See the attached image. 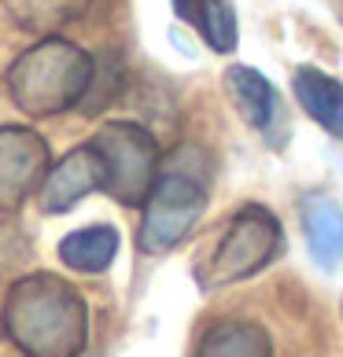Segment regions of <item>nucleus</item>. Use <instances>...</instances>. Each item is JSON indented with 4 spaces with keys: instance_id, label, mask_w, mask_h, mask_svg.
<instances>
[{
    "instance_id": "f257e3e1",
    "label": "nucleus",
    "mask_w": 343,
    "mask_h": 357,
    "mask_svg": "<svg viewBox=\"0 0 343 357\" xmlns=\"http://www.w3.org/2000/svg\"><path fill=\"white\" fill-rule=\"evenodd\" d=\"M4 332L22 357H82L89 310L74 284L56 273H30L4 298Z\"/></svg>"
},
{
    "instance_id": "f03ea898",
    "label": "nucleus",
    "mask_w": 343,
    "mask_h": 357,
    "mask_svg": "<svg viewBox=\"0 0 343 357\" xmlns=\"http://www.w3.org/2000/svg\"><path fill=\"white\" fill-rule=\"evenodd\" d=\"M214 184V158L200 144H177L159 162V177L152 184V195L140 210L137 247L140 255L159 258L174 250L196 225L210 203Z\"/></svg>"
},
{
    "instance_id": "7ed1b4c3",
    "label": "nucleus",
    "mask_w": 343,
    "mask_h": 357,
    "mask_svg": "<svg viewBox=\"0 0 343 357\" xmlns=\"http://www.w3.org/2000/svg\"><path fill=\"white\" fill-rule=\"evenodd\" d=\"M92 70L96 56H89L71 37H41L8 70L11 103L26 118H59L67 111H82Z\"/></svg>"
},
{
    "instance_id": "20e7f679",
    "label": "nucleus",
    "mask_w": 343,
    "mask_h": 357,
    "mask_svg": "<svg viewBox=\"0 0 343 357\" xmlns=\"http://www.w3.org/2000/svg\"><path fill=\"white\" fill-rule=\"evenodd\" d=\"M281 250H284V229L277 221V214L258 203H247L226 225L214 255L196 269V280H200L203 291L240 284L247 276L262 273L270 261H277Z\"/></svg>"
},
{
    "instance_id": "39448f33",
    "label": "nucleus",
    "mask_w": 343,
    "mask_h": 357,
    "mask_svg": "<svg viewBox=\"0 0 343 357\" xmlns=\"http://www.w3.org/2000/svg\"><path fill=\"white\" fill-rule=\"evenodd\" d=\"M96 151L108 166L103 192L122 206H144L152 195V184L159 177V144L140 122H103L96 129Z\"/></svg>"
},
{
    "instance_id": "423d86ee",
    "label": "nucleus",
    "mask_w": 343,
    "mask_h": 357,
    "mask_svg": "<svg viewBox=\"0 0 343 357\" xmlns=\"http://www.w3.org/2000/svg\"><path fill=\"white\" fill-rule=\"evenodd\" d=\"M52 169L48 140L30 126H0V214L19 210Z\"/></svg>"
},
{
    "instance_id": "0eeeda50",
    "label": "nucleus",
    "mask_w": 343,
    "mask_h": 357,
    "mask_svg": "<svg viewBox=\"0 0 343 357\" xmlns=\"http://www.w3.org/2000/svg\"><path fill=\"white\" fill-rule=\"evenodd\" d=\"M103 184H108V166H103V155L96 151V144L92 140L78 144L48 169L41 184V210L45 214H67L85 195L103 192Z\"/></svg>"
},
{
    "instance_id": "6e6552de",
    "label": "nucleus",
    "mask_w": 343,
    "mask_h": 357,
    "mask_svg": "<svg viewBox=\"0 0 343 357\" xmlns=\"http://www.w3.org/2000/svg\"><path fill=\"white\" fill-rule=\"evenodd\" d=\"M221 82H226V96L240 111V118L251 129H258V133H266L270 144L277 148V122H284V107H281V92L273 89V82L262 70L247 67V63H233Z\"/></svg>"
},
{
    "instance_id": "1a4fd4ad",
    "label": "nucleus",
    "mask_w": 343,
    "mask_h": 357,
    "mask_svg": "<svg viewBox=\"0 0 343 357\" xmlns=\"http://www.w3.org/2000/svg\"><path fill=\"white\" fill-rule=\"evenodd\" d=\"M302 229H307V247L321 269H333L343 261V206L325 192H310L302 199Z\"/></svg>"
},
{
    "instance_id": "9d476101",
    "label": "nucleus",
    "mask_w": 343,
    "mask_h": 357,
    "mask_svg": "<svg viewBox=\"0 0 343 357\" xmlns=\"http://www.w3.org/2000/svg\"><path fill=\"white\" fill-rule=\"evenodd\" d=\"M196 357H273V339L258 321L226 317L200 335Z\"/></svg>"
},
{
    "instance_id": "9b49d317",
    "label": "nucleus",
    "mask_w": 343,
    "mask_h": 357,
    "mask_svg": "<svg viewBox=\"0 0 343 357\" xmlns=\"http://www.w3.org/2000/svg\"><path fill=\"white\" fill-rule=\"evenodd\" d=\"M292 92L299 107L318 122L325 133L343 137V82L318 67H299L292 74Z\"/></svg>"
},
{
    "instance_id": "f8f14e48",
    "label": "nucleus",
    "mask_w": 343,
    "mask_h": 357,
    "mask_svg": "<svg viewBox=\"0 0 343 357\" xmlns=\"http://www.w3.org/2000/svg\"><path fill=\"white\" fill-rule=\"evenodd\" d=\"M118 232L111 225H89L59 240V261L74 273H103L118 258Z\"/></svg>"
},
{
    "instance_id": "ddd939ff",
    "label": "nucleus",
    "mask_w": 343,
    "mask_h": 357,
    "mask_svg": "<svg viewBox=\"0 0 343 357\" xmlns=\"http://www.w3.org/2000/svg\"><path fill=\"white\" fill-rule=\"evenodd\" d=\"M8 8L22 30L56 37V30H63L89 8V0H8Z\"/></svg>"
},
{
    "instance_id": "4468645a",
    "label": "nucleus",
    "mask_w": 343,
    "mask_h": 357,
    "mask_svg": "<svg viewBox=\"0 0 343 357\" xmlns=\"http://www.w3.org/2000/svg\"><path fill=\"white\" fill-rule=\"evenodd\" d=\"M192 22L200 26V37L210 52L229 56L240 45V22H236V4L233 0H196Z\"/></svg>"
},
{
    "instance_id": "2eb2a0df",
    "label": "nucleus",
    "mask_w": 343,
    "mask_h": 357,
    "mask_svg": "<svg viewBox=\"0 0 343 357\" xmlns=\"http://www.w3.org/2000/svg\"><path fill=\"white\" fill-rule=\"evenodd\" d=\"M126 85V63L122 56H118L115 48L108 52H96V70H92V85H89V96L82 103V114H100V111H108V103L122 92Z\"/></svg>"
},
{
    "instance_id": "dca6fc26",
    "label": "nucleus",
    "mask_w": 343,
    "mask_h": 357,
    "mask_svg": "<svg viewBox=\"0 0 343 357\" xmlns=\"http://www.w3.org/2000/svg\"><path fill=\"white\" fill-rule=\"evenodd\" d=\"M174 4V15L177 19H192L196 15V0H170Z\"/></svg>"
},
{
    "instance_id": "f3484780",
    "label": "nucleus",
    "mask_w": 343,
    "mask_h": 357,
    "mask_svg": "<svg viewBox=\"0 0 343 357\" xmlns=\"http://www.w3.org/2000/svg\"><path fill=\"white\" fill-rule=\"evenodd\" d=\"M336 4V15H340V22H343V0H333Z\"/></svg>"
}]
</instances>
